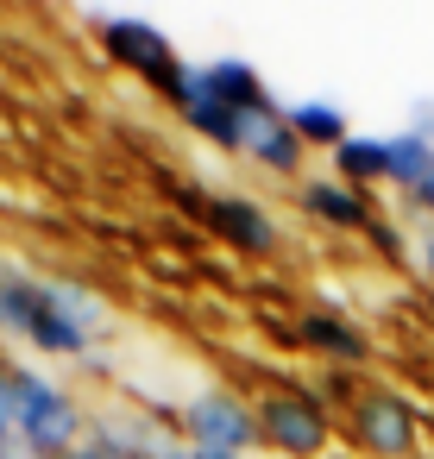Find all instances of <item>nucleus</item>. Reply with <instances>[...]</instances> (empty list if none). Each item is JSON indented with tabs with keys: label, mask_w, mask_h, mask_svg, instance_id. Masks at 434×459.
Returning a JSON list of instances; mask_svg holds the SVG:
<instances>
[{
	"label": "nucleus",
	"mask_w": 434,
	"mask_h": 459,
	"mask_svg": "<svg viewBox=\"0 0 434 459\" xmlns=\"http://www.w3.org/2000/svg\"><path fill=\"white\" fill-rule=\"evenodd\" d=\"M415 208H428V214H434V170L415 183Z\"/></svg>",
	"instance_id": "17"
},
{
	"label": "nucleus",
	"mask_w": 434,
	"mask_h": 459,
	"mask_svg": "<svg viewBox=\"0 0 434 459\" xmlns=\"http://www.w3.org/2000/svg\"><path fill=\"white\" fill-rule=\"evenodd\" d=\"M158 459H195V446H164Z\"/></svg>",
	"instance_id": "19"
},
{
	"label": "nucleus",
	"mask_w": 434,
	"mask_h": 459,
	"mask_svg": "<svg viewBox=\"0 0 434 459\" xmlns=\"http://www.w3.org/2000/svg\"><path fill=\"white\" fill-rule=\"evenodd\" d=\"M208 221H214L233 246H246V252H271V246H277L271 214H265L258 202H246V195H214V202H208Z\"/></svg>",
	"instance_id": "8"
},
{
	"label": "nucleus",
	"mask_w": 434,
	"mask_h": 459,
	"mask_svg": "<svg viewBox=\"0 0 434 459\" xmlns=\"http://www.w3.org/2000/svg\"><path fill=\"white\" fill-rule=\"evenodd\" d=\"M0 327H7V315H0Z\"/></svg>",
	"instance_id": "21"
},
{
	"label": "nucleus",
	"mask_w": 434,
	"mask_h": 459,
	"mask_svg": "<svg viewBox=\"0 0 434 459\" xmlns=\"http://www.w3.org/2000/svg\"><path fill=\"white\" fill-rule=\"evenodd\" d=\"M258 434L283 453V459H315L327 446V415L315 396L302 390H283V396H265L258 403Z\"/></svg>",
	"instance_id": "2"
},
{
	"label": "nucleus",
	"mask_w": 434,
	"mask_h": 459,
	"mask_svg": "<svg viewBox=\"0 0 434 459\" xmlns=\"http://www.w3.org/2000/svg\"><path fill=\"white\" fill-rule=\"evenodd\" d=\"M195 459H239V453H214V446H195Z\"/></svg>",
	"instance_id": "20"
},
{
	"label": "nucleus",
	"mask_w": 434,
	"mask_h": 459,
	"mask_svg": "<svg viewBox=\"0 0 434 459\" xmlns=\"http://www.w3.org/2000/svg\"><path fill=\"white\" fill-rule=\"evenodd\" d=\"M302 346H315V352H327V359H340V365H359L371 346H365V333L352 327V321H340V315H308L302 327Z\"/></svg>",
	"instance_id": "11"
},
{
	"label": "nucleus",
	"mask_w": 434,
	"mask_h": 459,
	"mask_svg": "<svg viewBox=\"0 0 434 459\" xmlns=\"http://www.w3.org/2000/svg\"><path fill=\"white\" fill-rule=\"evenodd\" d=\"M334 170H340V183H352V189L390 183V158H384V139L346 133V145H334Z\"/></svg>",
	"instance_id": "10"
},
{
	"label": "nucleus",
	"mask_w": 434,
	"mask_h": 459,
	"mask_svg": "<svg viewBox=\"0 0 434 459\" xmlns=\"http://www.w3.org/2000/svg\"><path fill=\"white\" fill-rule=\"evenodd\" d=\"M421 264H428V277H434V233L421 239Z\"/></svg>",
	"instance_id": "18"
},
{
	"label": "nucleus",
	"mask_w": 434,
	"mask_h": 459,
	"mask_svg": "<svg viewBox=\"0 0 434 459\" xmlns=\"http://www.w3.org/2000/svg\"><path fill=\"white\" fill-rule=\"evenodd\" d=\"M302 208H308L315 221L340 227V233H359V227H371V221H378V214H371V202H365V189H352V183H340V177L302 183Z\"/></svg>",
	"instance_id": "7"
},
{
	"label": "nucleus",
	"mask_w": 434,
	"mask_h": 459,
	"mask_svg": "<svg viewBox=\"0 0 434 459\" xmlns=\"http://www.w3.org/2000/svg\"><path fill=\"white\" fill-rule=\"evenodd\" d=\"M283 120L296 126V139H302V145H327V152H334V145H346V114H340L334 101H302V108H290Z\"/></svg>",
	"instance_id": "13"
},
{
	"label": "nucleus",
	"mask_w": 434,
	"mask_h": 459,
	"mask_svg": "<svg viewBox=\"0 0 434 459\" xmlns=\"http://www.w3.org/2000/svg\"><path fill=\"white\" fill-rule=\"evenodd\" d=\"M352 428H359V440H365L378 459H403V453H415V409H409L396 390H371V396H359V403H352Z\"/></svg>",
	"instance_id": "5"
},
{
	"label": "nucleus",
	"mask_w": 434,
	"mask_h": 459,
	"mask_svg": "<svg viewBox=\"0 0 434 459\" xmlns=\"http://www.w3.org/2000/svg\"><path fill=\"white\" fill-rule=\"evenodd\" d=\"M202 76H208L214 101H227L233 114H265V108H277V101H271V89L258 82V70H252V64H239V57L202 64Z\"/></svg>",
	"instance_id": "9"
},
{
	"label": "nucleus",
	"mask_w": 434,
	"mask_h": 459,
	"mask_svg": "<svg viewBox=\"0 0 434 459\" xmlns=\"http://www.w3.org/2000/svg\"><path fill=\"white\" fill-rule=\"evenodd\" d=\"M101 45L120 57V64H133L164 101H170V89H177V76H183V64H177V51H170V39L158 32V26H145V20H108L101 26Z\"/></svg>",
	"instance_id": "3"
},
{
	"label": "nucleus",
	"mask_w": 434,
	"mask_h": 459,
	"mask_svg": "<svg viewBox=\"0 0 434 459\" xmlns=\"http://www.w3.org/2000/svg\"><path fill=\"white\" fill-rule=\"evenodd\" d=\"M51 296H57V308H64V315H70L82 333H89V327H101V302H95L89 290H76V283H57Z\"/></svg>",
	"instance_id": "14"
},
{
	"label": "nucleus",
	"mask_w": 434,
	"mask_h": 459,
	"mask_svg": "<svg viewBox=\"0 0 434 459\" xmlns=\"http://www.w3.org/2000/svg\"><path fill=\"white\" fill-rule=\"evenodd\" d=\"M13 390H20L13 428H20V440L32 446V459H70L76 440H82L76 403H70L51 377H39V371H13Z\"/></svg>",
	"instance_id": "1"
},
{
	"label": "nucleus",
	"mask_w": 434,
	"mask_h": 459,
	"mask_svg": "<svg viewBox=\"0 0 434 459\" xmlns=\"http://www.w3.org/2000/svg\"><path fill=\"white\" fill-rule=\"evenodd\" d=\"M384 158H390V183H403L409 195H415V183L434 170V139L428 133H396V139H384Z\"/></svg>",
	"instance_id": "12"
},
{
	"label": "nucleus",
	"mask_w": 434,
	"mask_h": 459,
	"mask_svg": "<svg viewBox=\"0 0 434 459\" xmlns=\"http://www.w3.org/2000/svg\"><path fill=\"white\" fill-rule=\"evenodd\" d=\"M183 428L195 434V446H214V453H246V446L258 440V409H246L239 396L208 390V396H195V403L183 409Z\"/></svg>",
	"instance_id": "4"
},
{
	"label": "nucleus",
	"mask_w": 434,
	"mask_h": 459,
	"mask_svg": "<svg viewBox=\"0 0 434 459\" xmlns=\"http://www.w3.org/2000/svg\"><path fill=\"white\" fill-rule=\"evenodd\" d=\"M246 158H258L265 170H277V177H296L302 170V139H296V126L277 114V108H265V114H246V145H239Z\"/></svg>",
	"instance_id": "6"
},
{
	"label": "nucleus",
	"mask_w": 434,
	"mask_h": 459,
	"mask_svg": "<svg viewBox=\"0 0 434 459\" xmlns=\"http://www.w3.org/2000/svg\"><path fill=\"white\" fill-rule=\"evenodd\" d=\"M126 459H139V453H126Z\"/></svg>",
	"instance_id": "22"
},
{
	"label": "nucleus",
	"mask_w": 434,
	"mask_h": 459,
	"mask_svg": "<svg viewBox=\"0 0 434 459\" xmlns=\"http://www.w3.org/2000/svg\"><path fill=\"white\" fill-rule=\"evenodd\" d=\"M365 233H371V246H378V252H384V258H403V233H396V227H390V221H371V227H365Z\"/></svg>",
	"instance_id": "15"
},
{
	"label": "nucleus",
	"mask_w": 434,
	"mask_h": 459,
	"mask_svg": "<svg viewBox=\"0 0 434 459\" xmlns=\"http://www.w3.org/2000/svg\"><path fill=\"white\" fill-rule=\"evenodd\" d=\"M13 434H20L13 421H0V459H26V453H32V446H26V440H13Z\"/></svg>",
	"instance_id": "16"
}]
</instances>
